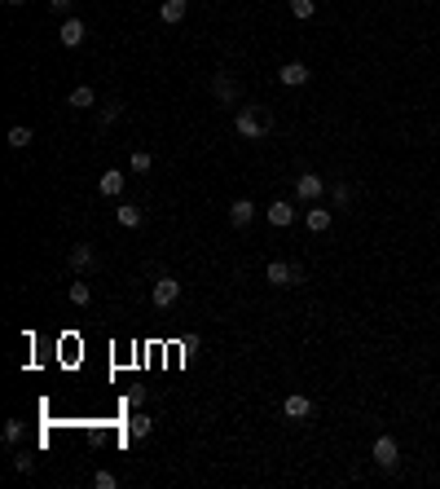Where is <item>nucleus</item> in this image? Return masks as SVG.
Masks as SVG:
<instances>
[{
    "label": "nucleus",
    "mask_w": 440,
    "mask_h": 489,
    "mask_svg": "<svg viewBox=\"0 0 440 489\" xmlns=\"http://www.w3.org/2000/svg\"><path fill=\"white\" fill-rule=\"evenodd\" d=\"M70 269H75V273H93V269H97V252H93L88 243H75V247H70Z\"/></svg>",
    "instance_id": "obj_5"
},
{
    "label": "nucleus",
    "mask_w": 440,
    "mask_h": 489,
    "mask_svg": "<svg viewBox=\"0 0 440 489\" xmlns=\"http://www.w3.org/2000/svg\"><path fill=\"white\" fill-rule=\"evenodd\" d=\"M70 5H75V0H49V9H53V14H70Z\"/></svg>",
    "instance_id": "obj_28"
},
{
    "label": "nucleus",
    "mask_w": 440,
    "mask_h": 489,
    "mask_svg": "<svg viewBox=\"0 0 440 489\" xmlns=\"http://www.w3.org/2000/svg\"><path fill=\"white\" fill-rule=\"evenodd\" d=\"M150 300H154V308H172L176 300H181V282H176V278H159V282H154V291H150Z\"/></svg>",
    "instance_id": "obj_3"
},
{
    "label": "nucleus",
    "mask_w": 440,
    "mask_h": 489,
    "mask_svg": "<svg viewBox=\"0 0 440 489\" xmlns=\"http://www.w3.org/2000/svg\"><path fill=\"white\" fill-rule=\"evenodd\" d=\"M88 300H93V287H88V282H70V304L84 308Z\"/></svg>",
    "instance_id": "obj_20"
},
{
    "label": "nucleus",
    "mask_w": 440,
    "mask_h": 489,
    "mask_svg": "<svg viewBox=\"0 0 440 489\" xmlns=\"http://www.w3.org/2000/svg\"><path fill=\"white\" fill-rule=\"evenodd\" d=\"M265 278L273 282V287H295V269H291V260H269Z\"/></svg>",
    "instance_id": "obj_7"
},
{
    "label": "nucleus",
    "mask_w": 440,
    "mask_h": 489,
    "mask_svg": "<svg viewBox=\"0 0 440 489\" xmlns=\"http://www.w3.org/2000/svg\"><path fill=\"white\" fill-rule=\"evenodd\" d=\"M150 150H133V172H150Z\"/></svg>",
    "instance_id": "obj_24"
},
{
    "label": "nucleus",
    "mask_w": 440,
    "mask_h": 489,
    "mask_svg": "<svg viewBox=\"0 0 440 489\" xmlns=\"http://www.w3.org/2000/svg\"><path fill=\"white\" fill-rule=\"evenodd\" d=\"M251 216H256V203L251 199H238L233 207H229V221L233 225H251Z\"/></svg>",
    "instance_id": "obj_16"
},
{
    "label": "nucleus",
    "mask_w": 440,
    "mask_h": 489,
    "mask_svg": "<svg viewBox=\"0 0 440 489\" xmlns=\"http://www.w3.org/2000/svg\"><path fill=\"white\" fill-rule=\"evenodd\" d=\"M115 221L124 225V230H137V225H141V207H133V203H124V207H115Z\"/></svg>",
    "instance_id": "obj_17"
},
{
    "label": "nucleus",
    "mask_w": 440,
    "mask_h": 489,
    "mask_svg": "<svg viewBox=\"0 0 440 489\" xmlns=\"http://www.w3.org/2000/svg\"><path fill=\"white\" fill-rule=\"evenodd\" d=\"M5 441H9V445H18V441H22V419H9L5 423Z\"/></svg>",
    "instance_id": "obj_25"
},
{
    "label": "nucleus",
    "mask_w": 440,
    "mask_h": 489,
    "mask_svg": "<svg viewBox=\"0 0 440 489\" xmlns=\"http://www.w3.org/2000/svg\"><path fill=\"white\" fill-rule=\"evenodd\" d=\"M66 106H70V111H88V106H97V93H93L88 84H79V89H70Z\"/></svg>",
    "instance_id": "obj_12"
},
{
    "label": "nucleus",
    "mask_w": 440,
    "mask_h": 489,
    "mask_svg": "<svg viewBox=\"0 0 440 489\" xmlns=\"http://www.w3.org/2000/svg\"><path fill=\"white\" fill-rule=\"evenodd\" d=\"M326 194V181L317 172H304L300 181H295V199H304V203H313V199H322Z\"/></svg>",
    "instance_id": "obj_4"
},
{
    "label": "nucleus",
    "mask_w": 440,
    "mask_h": 489,
    "mask_svg": "<svg viewBox=\"0 0 440 489\" xmlns=\"http://www.w3.org/2000/svg\"><path fill=\"white\" fill-rule=\"evenodd\" d=\"M370 454H374V463H379L383 472H392V468L401 463V445H396L392 436H374V450H370Z\"/></svg>",
    "instance_id": "obj_2"
},
{
    "label": "nucleus",
    "mask_w": 440,
    "mask_h": 489,
    "mask_svg": "<svg viewBox=\"0 0 440 489\" xmlns=\"http://www.w3.org/2000/svg\"><path fill=\"white\" fill-rule=\"evenodd\" d=\"M124 181H128V176L119 172V168H111V172H102V181H97V190H102L106 199H119V194H124Z\"/></svg>",
    "instance_id": "obj_11"
},
{
    "label": "nucleus",
    "mask_w": 440,
    "mask_h": 489,
    "mask_svg": "<svg viewBox=\"0 0 440 489\" xmlns=\"http://www.w3.org/2000/svg\"><path fill=\"white\" fill-rule=\"evenodd\" d=\"M154 432V419H150V414H133V419H128V436H133V441H146Z\"/></svg>",
    "instance_id": "obj_15"
},
{
    "label": "nucleus",
    "mask_w": 440,
    "mask_h": 489,
    "mask_svg": "<svg viewBox=\"0 0 440 489\" xmlns=\"http://www.w3.org/2000/svg\"><path fill=\"white\" fill-rule=\"evenodd\" d=\"M282 410H287V419H308V414H313V401H308L304 392H291V397L282 401Z\"/></svg>",
    "instance_id": "obj_9"
},
{
    "label": "nucleus",
    "mask_w": 440,
    "mask_h": 489,
    "mask_svg": "<svg viewBox=\"0 0 440 489\" xmlns=\"http://www.w3.org/2000/svg\"><path fill=\"white\" fill-rule=\"evenodd\" d=\"M14 472H35V459L31 454H18L14 459Z\"/></svg>",
    "instance_id": "obj_27"
},
{
    "label": "nucleus",
    "mask_w": 440,
    "mask_h": 489,
    "mask_svg": "<svg viewBox=\"0 0 440 489\" xmlns=\"http://www.w3.org/2000/svg\"><path fill=\"white\" fill-rule=\"evenodd\" d=\"M233 128H238V137H247V141H260V137H269V124L260 119V111H256V106H242V111H238V119H233Z\"/></svg>",
    "instance_id": "obj_1"
},
{
    "label": "nucleus",
    "mask_w": 440,
    "mask_h": 489,
    "mask_svg": "<svg viewBox=\"0 0 440 489\" xmlns=\"http://www.w3.org/2000/svg\"><path fill=\"white\" fill-rule=\"evenodd\" d=\"M93 485H97V489H115L119 476H115V472H97V476H93Z\"/></svg>",
    "instance_id": "obj_26"
},
{
    "label": "nucleus",
    "mask_w": 440,
    "mask_h": 489,
    "mask_svg": "<svg viewBox=\"0 0 440 489\" xmlns=\"http://www.w3.org/2000/svg\"><path fill=\"white\" fill-rule=\"evenodd\" d=\"M211 89H216L220 102H238V89L229 84V75H216V84H211Z\"/></svg>",
    "instance_id": "obj_19"
},
{
    "label": "nucleus",
    "mask_w": 440,
    "mask_h": 489,
    "mask_svg": "<svg viewBox=\"0 0 440 489\" xmlns=\"http://www.w3.org/2000/svg\"><path fill=\"white\" fill-rule=\"evenodd\" d=\"M265 216H269V225H278V230H287V225L295 221V203H269V212H265Z\"/></svg>",
    "instance_id": "obj_8"
},
{
    "label": "nucleus",
    "mask_w": 440,
    "mask_h": 489,
    "mask_svg": "<svg viewBox=\"0 0 440 489\" xmlns=\"http://www.w3.org/2000/svg\"><path fill=\"white\" fill-rule=\"evenodd\" d=\"M308 230H313V234H326L330 230V221H335V212H330V207H308Z\"/></svg>",
    "instance_id": "obj_13"
},
{
    "label": "nucleus",
    "mask_w": 440,
    "mask_h": 489,
    "mask_svg": "<svg viewBox=\"0 0 440 489\" xmlns=\"http://www.w3.org/2000/svg\"><path fill=\"white\" fill-rule=\"evenodd\" d=\"M119 115H124V102H115V98H111V102H106V111H102V128H111Z\"/></svg>",
    "instance_id": "obj_22"
},
{
    "label": "nucleus",
    "mask_w": 440,
    "mask_h": 489,
    "mask_svg": "<svg viewBox=\"0 0 440 489\" xmlns=\"http://www.w3.org/2000/svg\"><path fill=\"white\" fill-rule=\"evenodd\" d=\"M185 14H189V0H163V5H159V18L168 22V27L185 22Z\"/></svg>",
    "instance_id": "obj_10"
},
{
    "label": "nucleus",
    "mask_w": 440,
    "mask_h": 489,
    "mask_svg": "<svg viewBox=\"0 0 440 489\" xmlns=\"http://www.w3.org/2000/svg\"><path fill=\"white\" fill-rule=\"evenodd\" d=\"M291 14L295 18H313L317 14V0H291Z\"/></svg>",
    "instance_id": "obj_23"
},
{
    "label": "nucleus",
    "mask_w": 440,
    "mask_h": 489,
    "mask_svg": "<svg viewBox=\"0 0 440 489\" xmlns=\"http://www.w3.org/2000/svg\"><path fill=\"white\" fill-rule=\"evenodd\" d=\"M278 75H282V84H291V89L308 84V66H304V62H287V66L278 71Z\"/></svg>",
    "instance_id": "obj_14"
},
{
    "label": "nucleus",
    "mask_w": 440,
    "mask_h": 489,
    "mask_svg": "<svg viewBox=\"0 0 440 489\" xmlns=\"http://www.w3.org/2000/svg\"><path fill=\"white\" fill-rule=\"evenodd\" d=\"M5 5H27V0H5Z\"/></svg>",
    "instance_id": "obj_29"
},
{
    "label": "nucleus",
    "mask_w": 440,
    "mask_h": 489,
    "mask_svg": "<svg viewBox=\"0 0 440 489\" xmlns=\"http://www.w3.org/2000/svg\"><path fill=\"white\" fill-rule=\"evenodd\" d=\"M31 141H35V137H31V128H22V124H18V128H9V146H14V150H27Z\"/></svg>",
    "instance_id": "obj_18"
},
{
    "label": "nucleus",
    "mask_w": 440,
    "mask_h": 489,
    "mask_svg": "<svg viewBox=\"0 0 440 489\" xmlns=\"http://www.w3.org/2000/svg\"><path fill=\"white\" fill-rule=\"evenodd\" d=\"M330 203H335V207H348V203H352V190L343 185V181H335V185H330Z\"/></svg>",
    "instance_id": "obj_21"
},
{
    "label": "nucleus",
    "mask_w": 440,
    "mask_h": 489,
    "mask_svg": "<svg viewBox=\"0 0 440 489\" xmlns=\"http://www.w3.org/2000/svg\"><path fill=\"white\" fill-rule=\"evenodd\" d=\"M84 22H79V18H66L62 22V31H57V40H62V49H79V44H84Z\"/></svg>",
    "instance_id": "obj_6"
}]
</instances>
